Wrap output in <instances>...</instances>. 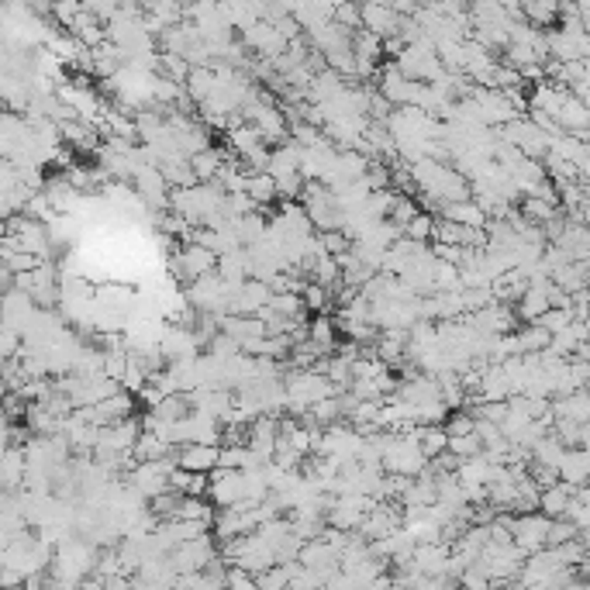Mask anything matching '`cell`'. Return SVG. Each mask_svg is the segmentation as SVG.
Returning a JSON list of instances; mask_svg holds the SVG:
<instances>
[{
  "label": "cell",
  "instance_id": "2",
  "mask_svg": "<svg viewBox=\"0 0 590 590\" xmlns=\"http://www.w3.org/2000/svg\"><path fill=\"white\" fill-rule=\"evenodd\" d=\"M546 536H549V518H542L538 511L532 515H515L511 518V546L521 556H532L546 549Z\"/></svg>",
  "mask_w": 590,
  "mask_h": 590
},
{
  "label": "cell",
  "instance_id": "10",
  "mask_svg": "<svg viewBox=\"0 0 590 590\" xmlns=\"http://www.w3.org/2000/svg\"><path fill=\"white\" fill-rule=\"evenodd\" d=\"M587 473H590V456L587 449H566L559 467H556V480L566 487H587Z\"/></svg>",
  "mask_w": 590,
  "mask_h": 590
},
{
  "label": "cell",
  "instance_id": "13",
  "mask_svg": "<svg viewBox=\"0 0 590 590\" xmlns=\"http://www.w3.org/2000/svg\"><path fill=\"white\" fill-rule=\"evenodd\" d=\"M214 87H218V76H214V70L211 66H204V70H191L187 73V80H183V97L191 101V104H208V97L214 93Z\"/></svg>",
  "mask_w": 590,
  "mask_h": 590
},
{
  "label": "cell",
  "instance_id": "29",
  "mask_svg": "<svg viewBox=\"0 0 590 590\" xmlns=\"http://www.w3.org/2000/svg\"><path fill=\"white\" fill-rule=\"evenodd\" d=\"M446 452L459 463V459H473V456H480L484 446H480L477 435H459V438H449V442H446Z\"/></svg>",
  "mask_w": 590,
  "mask_h": 590
},
{
  "label": "cell",
  "instance_id": "31",
  "mask_svg": "<svg viewBox=\"0 0 590 590\" xmlns=\"http://www.w3.org/2000/svg\"><path fill=\"white\" fill-rule=\"evenodd\" d=\"M473 428H477V418L469 415V411H452V415L446 418V425H442V432H446V438H459V435H473Z\"/></svg>",
  "mask_w": 590,
  "mask_h": 590
},
{
  "label": "cell",
  "instance_id": "38",
  "mask_svg": "<svg viewBox=\"0 0 590 590\" xmlns=\"http://www.w3.org/2000/svg\"><path fill=\"white\" fill-rule=\"evenodd\" d=\"M7 398V387H4V380H0V400Z\"/></svg>",
  "mask_w": 590,
  "mask_h": 590
},
{
  "label": "cell",
  "instance_id": "1",
  "mask_svg": "<svg viewBox=\"0 0 590 590\" xmlns=\"http://www.w3.org/2000/svg\"><path fill=\"white\" fill-rule=\"evenodd\" d=\"M176 469L173 456L170 459H159V463H139V467L128 473V487L139 494L142 501L149 497H159V494H166L170 490V473Z\"/></svg>",
  "mask_w": 590,
  "mask_h": 590
},
{
  "label": "cell",
  "instance_id": "36",
  "mask_svg": "<svg viewBox=\"0 0 590 590\" xmlns=\"http://www.w3.org/2000/svg\"><path fill=\"white\" fill-rule=\"evenodd\" d=\"M225 590H260V587H256V576H252V573L239 570V566H228Z\"/></svg>",
  "mask_w": 590,
  "mask_h": 590
},
{
  "label": "cell",
  "instance_id": "35",
  "mask_svg": "<svg viewBox=\"0 0 590 590\" xmlns=\"http://www.w3.org/2000/svg\"><path fill=\"white\" fill-rule=\"evenodd\" d=\"M459 590H494V587H490L487 573L473 563V566H467V570L459 573Z\"/></svg>",
  "mask_w": 590,
  "mask_h": 590
},
{
  "label": "cell",
  "instance_id": "4",
  "mask_svg": "<svg viewBox=\"0 0 590 590\" xmlns=\"http://www.w3.org/2000/svg\"><path fill=\"white\" fill-rule=\"evenodd\" d=\"M214 256H211L208 249H201V245H193V242H183L180 249H176V256H173V273H176V283L180 280H187V283H193V280H201V277H208V273H214Z\"/></svg>",
  "mask_w": 590,
  "mask_h": 590
},
{
  "label": "cell",
  "instance_id": "26",
  "mask_svg": "<svg viewBox=\"0 0 590 590\" xmlns=\"http://www.w3.org/2000/svg\"><path fill=\"white\" fill-rule=\"evenodd\" d=\"M536 325L546 331V335H559V331H566L573 325V311L570 308H549V311L538 318Z\"/></svg>",
  "mask_w": 590,
  "mask_h": 590
},
{
  "label": "cell",
  "instance_id": "37",
  "mask_svg": "<svg viewBox=\"0 0 590 590\" xmlns=\"http://www.w3.org/2000/svg\"><path fill=\"white\" fill-rule=\"evenodd\" d=\"M135 398H139L142 404H149V411H152V408H156L159 400H162V390H159L156 383H149V380H145V387H142V390H139V394H135Z\"/></svg>",
  "mask_w": 590,
  "mask_h": 590
},
{
  "label": "cell",
  "instance_id": "14",
  "mask_svg": "<svg viewBox=\"0 0 590 590\" xmlns=\"http://www.w3.org/2000/svg\"><path fill=\"white\" fill-rule=\"evenodd\" d=\"M573 490H576V487H566V484H556V487H549V490H538V515L549 518V521L563 518V515H566V504L573 501Z\"/></svg>",
  "mask_w": 590,
  "mask_h": 590
},
{
  "label": "cell",
  "instance_id": "33",
  "mask_svg": "<svg viewBox=\"0 0 590 590\" xmlns=\"http://www.w3.org/2000/svg\"><path fill=\"white\" fill-rule=\"evenodd\" d=\"M573 538H584V536H576V528H573V525H570L566 518H556V521H549L546 549H549V546H563V542H573Z\"/></svg>",
  "mask_w": 590,
  "mask_h": 590
},
{
  "label": "cell",
  "instance_id": "16",
  "mask_svg": "<svg viewBox=\"0 0 590 590\" xmlns=\"http://www.w3.org/2000/svg\"><path fill=\"white\" fill-rule=\"evenodd\" d=\"M214 273L225 280L228 287L245 283V280H249V256H245V249H231V252H225V256H218Z\"/></svg>",
  "mask_w": 590,
  "mask_h": 590
},
{
  "label": "cell",
  "instance_id": "32",
  "mask_svg": "<svg viewBox=\"0 0 590 590\" xmlns=\"http://www.w3.org/2000/svg\"><path fill=\"white\" fill-rule=\"evenodd\" d=\"M124 369H128V352L124 349H104V369L101 373H104L107 380L122 383Z\"/></svg>",
  "mask_w": 590,
  "mask_h": 590
},
{
  "label": "cell",
  "instance_id": "17",
  "mask_svg": "<svg viewBox=\"0 0 590 590\" xmlns=\"http://www.w3.org/2000/svg\"><path fill=\"white\" fill-rule=\"evenodd\" d=\"M549 283L559 287L566 297L587 290V262H566V266H559L553 277H549Z\"/></svg>",
  "mask_w": 590,
  "mask_h": 590
},
{
  "label": "cell",
  "instance_id": "24",
  "mask_svg": "<svg viewBox=\"0 0 590 590\" xmlns=\"http://www.w3.org/2000/svg\"><path fill=\"white\" fill-rule=\"evenodd\" d=\"M308 339L325 352H335V321L329 314H314V321L308 325Z\"/></svg>",
  "mask_w": 590,
  "mask_h": 590
},
{
  "label": "cell",
  "instance_id": "20",
  "mask_svg": "<svg viewBox=\"0 0 590 590\" xmlns=\"http://www.w3.org/2000/svg\"><path fill=\"white\" fill-rule=\"evenodd\" d=\"M173 452H176V449L162 446L156 435L142 432V435H139V442L132 446V459H135V463H159V459H170Z\"/></svg>",
  "mask_w": 590,
  "mask_h": 590
},
{
  "label": "cell",
  "instance_id": "11",
  "mask_svg": "<svg viewBox=\"0 0 590 590\" xmlns=\"http://www.w3.org/2000/svg\"><path fill=\"white\" fill-rule=\"evenodd\" d=\"M25 487V449L21 446H7L0 456V490L4 494H18Z\"/></svg>",
  "mask_w": 590,
  "mask_h": 590
},
{
  "label": "cell",
  "instance_id": "15",
  "mask_svg": "<svg viewBox=\"0 0 590 590\" xmlns=\"http://www.w3.org/2000/svg\"><path fill=\"white\" fill-rule=\"evenodd\" d=\"M59 142H66V149H80V152H97V135H93V128H87L84 122H59Z\"/></svg>",
  "mask_w": 590,
  "mask_h": 590
},
{
  "label": "cell",
  "instance_id": "25",
  "mask_svg": "<svg viewBox=\"0 0 590 590\" xmlns=\"http://www.w3.org/2000/svg\"><path fill=\"white\" fill-rule=\"evenodd\" d=\"M152 415L159 421H180V418L191 415V400H187V394H170V398H162L152 408Z\"/></svg>",
  "mask_w": 590,
  "mask_h": 590
},
{
  "label": "cell",
  "instance_id": "7",
  "mask_svg": "<svg viewBox=\"0 0 590 590\" xmlns=\"http://www.w3.org/2000/svg\"><path fill=\"white\" fill-rule=\"evenodd\" d=\"M359 25H363V32H369V35H377L383 42V38H398L400 18L394 15L390 4H363L359 7Z\"/></svg>",
  "mask_w": 590,
  "mask_h": 590
},
{
  "label": "cell",
  "instance_id": "3",
  "mask_svg": "<svg viewBox=\"0 0 590 590\" xmlns=\"http://www.w3.org/2000/svg\"><path fill=\"white\" fill-rule=\"evenodd\" d=\"M211 559H218V553H214V538L201 536V538H193V542L176 546L173 553H170V566H173L176 576H183V573H201Z\"/></svg>",
  "mask_w": 590,
  "mask_h": 590
},
{
  "label": "cell",
  "instance_id": "8",
  "mask_svg": "<svg viewBox=\"0 0 590 590\" xmlns=\"http://www.w3.org/2000/svg\"><path fill=\"white\" fill-rule=\"evenodd\" d=\"M546 311H549V280H532L528 290L515 304V318H518V325H536Z\"/></svg>",
  "mask_w": 590,
  "mask_h": 590
},
{
  "label": "cell",
  "instance_id": "6",
  "mask_svg": "<svg viewBox=\"0 0 590 590\" xmlns=\"http://www.w3.org/2000/svg\"><path fill=\"white\" fill-rule=\"evenodd\" d=\"M287 45H290V42L280 35L273 25H266V21H256L249 32H242V49H245V53L266 55V63L287 53Z\"/></svg>",
  "mask_w": 590,
  "mask_h": 590
},
{
  "label": "cell",
  "instance_id": "21",
  "mask_svg": "<svg viewBox=\"0 0 590 590\" xmlns=\"http://www.w3.org/2000/svg\"><path fill=\"white\" fill-rule=\"evenodd\" d=\"M266 211V208H262ZM262 211H252V214H245V218H239L235 221V239H239V245L242 249H249V245H256L266 235V214Z\"/></svg>",
  "mask_w": 590,
  "mask_h": 590
},
{
  "label": "cell",
  "instance_id": "34",
  "mask_svg": "<svg viewBox=\"0 0 590 590\" xmlns=\"http://www.w3.org/2000/svg\"><path fill=\"white\" fill-rule=\"evenodd\" d=\"M287 580H290L287 566H273V570H266L256 576V587L260 590H287Z\"/></svg>",
  "mask_w": 590,
  "mask_h": 590
},
{
  "label": "cell",
  "instance_id": "9",
  "mask_svg": "<svg viewBox=\"0 0 590 590\" xmlns=\"http://www.w3.org/2000/svg\"><path fill=\"white\" fill-rule=\"evenodd\" d=\"M218 449L221 446H180L173 452L176 469H187V473H204L208 477L211 469H218Z\"/></svg>",
  "mask_w": 590,
  "mask_h": 590
},
{
  "label": "cell",
  "instance_id": "18",
  "mask_svg": "<svg viewBox=\"0 0 590 590\" xmlns=\"http://www.w3.org/2000/svg\"><path fill=\"white\" fill-rule=\"evenodd\" d=\"M563 452H566V446L556 438L553 432L546 435V438H538L536 442V449H532V467H542V469H556L559 467V459H563Z\"/></svg>",
  "mask_w": 590,
  "mask_h": 590
},
{
  "label": "cell",
  "instance_id": "19",
  "mask_svg": "<svg viewBox=\"0 0 590 590\" xmlns=\"http://www.w3.org/2000/svg\"><path fill=\"white\" fill-rule=\"evenodd\" d=\"M187 162H191L193 180H197V183H211V180L218 176V170L225 166V156H221L218 149H204V152H197V156H191V159H187Z\"/></svg>",
  "mask_w": 590,
  "mask_h": 590
},
{
  "label": "cell",
  "instance_id": "5",
  "mask_svg": "<svg viewBox=\"0 0 590 590\" xmlns=\"http://www.w3.org/2000/svg\"><path fill=\"white\" fill-rule=\"evenodd\" d=\"M398 528H400V507H394V504L383 501V504H377V507H373L363 521H359L356 536L366 538V542L373 546V542H380V538L394 536Z\"/></svg>",
  "mask_w": 590,
  "mask_h": 590
},
{
  "label": "cell",
  "instance_id": "27",
  "mask_svg": "<svg viewBox=\"0 0 590 590\" xmlns=\"http://www.w3.org/2000/svg\"><path fill=\"white\" fill-rule=\"evenodd\" d=\"M300 304H304V311L329 314L331 294L325 290V287H318V283H304V290H300Z\"/></svg>",
  "mask_w": 590,
  "mask_h": 590
},
{
  "label": "cell",
  "instance_id": "23",
  "mask_svg": "<svg viewBox=\"0 0 590 590\" xmlns=\"http://www.w3.org/2000/svg\"><path fill=\"white\" fill-rule=\"evenodd\" d=\"M521 21L532 28H549L556 21V4L553 0H536V4H521Z\"/></svg>",
  "mask_w": 590,
  "mask_h": 590
},
{
  "label": "cell",
  "instance_id": "12",
  "mask_svg": "<svg viewBox=\"0 0 590 590\" xmlns=\"http://www.w3.org/2000/svg\"><path fill=\"white\" fill-rule=\"evenodd\" d=\"M438 221H452V225H463V228H484L487 225V214L473 201H459V204H438Z\"/></svg>",
  "mask_w": 590,
  "mask_h": 590
},
{
  "label": "cell",
  "instance_id": "22",
  "mask_svg": "<svg viewBox=\"0 0 590 590\" xmlns=\"http://www.w3.org/2000/svg\"><path fill=\"white\" fill-rule=\"evenodd\" d=\"M245 197L256 204V211H262L266 204H273V201H277V183H273L266 173L249 176V180H245Z\"/></svg>",
  "mask_w": 590,
  "mask_h": 590
},
{
  "label": "cell",
  "instance_id": "28",
  "mask_svg": "<svg viewBox=\"0 0 590 590\" xmlns=\"http://www.w3.org/2000/svg\"><path fill=\"white\" fill-rule=\"evenodd\" d=\"M446 432L435 425V428H421V435H418V446H421V456L425 459H435V456H442L446 452Z\"/></svg>",
  "mask_w": 590,
  "mask_h": 590
},
{
  "label": "cell",
  "instance_id": "30",
  "mask_svg": "<svg viewBox=\"0 0 590 590\" xmlns=\"http://www.w3.org/2000/svg\"><path fill=\"white\" fill-rule=\"evenodd\" d=\"M273 314H283V318H304V304H300V297L297 294H273L270 297V304H266Z\"/></svg>",
  "mask_w": 590,
  "mask_h": 590
}]
</instances>
